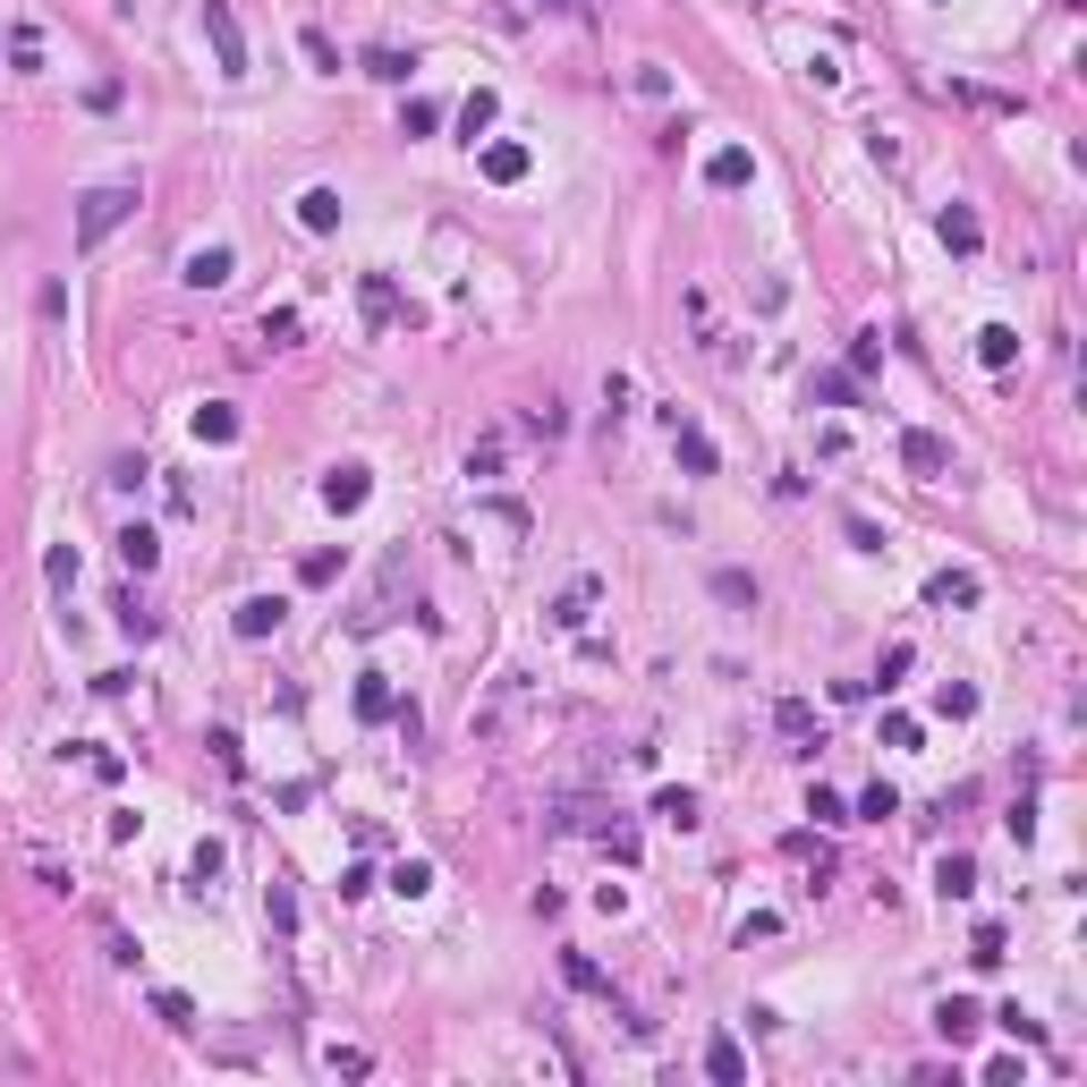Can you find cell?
<instances>
[{
  "label": "cell",
  "instance_id": "obj_15",
  "mask_svg": "<svg viewBox=\"0 0 1087 1087\" xmlns=\"http://www.w3.org/2000/svg\"><path fill=\"white\" fill-rule=\"evenodd\" d=\"M298 221H306L314 239H323V230H340V195H332V188H306V195H298Z\"/></svg>",
  "mask_w": 1087,
  "mask_h": 1087
},
{
  "label": "cell",
  "instance_id": "obj_10",
  "mask_svg": "<svg viewBox=\"0 0 1087 1087\" xmlns=\"http://www.w3.org/2000/svg\"><path fill=\"white\" fill-rule=\"evenodd\" d=\"M672 451H680V467H688V476H714V442H705L697 425H680V416H672Z\"/></svg>",
  "mask_w": 1087,
  "mask_h": 1087
},
{
  "label": "cell",
  "instance_id": "obj_3",
  "mask_svg": "<svg viewBox=\"0 0 1087 1087\" xmlns=\"http://www.w3.org/2000/svg\"><path fill=\"white\" fill-rule=\"evenodd\" d=\"M900 467H909V476H943V467H952V442L926 434V425H909V434H900Z\"/></svg>",
  "mask_w": 1087,
  "mask_h": 1087
},
{
  "label": "cell",
  "instance_id": "obj_29",
  "mask_svg": "<svg viewBox=\"0 0 1087 1087\" xmlns=\"http://www.w3.org/2000/svg\"><path fill=\"white\" fill-rule=\"evenodd\" d=\"M434 120H442L434 102H425V94H409V111H400V137H434Z\"/></svg>",
  "mask_w": 1087,
  "mask_h": 1087
},
{
  "label": "cell",
  "instance_id": "obj_28",
  "mask_svg": "<svg viewBox=\"0 0 1087 1087\" xmlns=\"http://www.w3.org/2000/svg\"><path fill=\"white\" fill-rule=\"evenodd\" d=\"M298 43H306V60H314V69H323V77H340V51H332V34H323V26H306Z\"/></svg>",
  "mask_w": 1087,
  "mask_h": 1087
},
{
  "label": "cell",
  "instance_id": "obj_30",
  "mask_svg": "<svg viewBox=\"0 0 1087 1087\" xmlns=\"http://www.w3.org/2000/svg\"><path fill=\"white\" fill-rule=\"evenodd\" d=\"M714 595H723V604H756V578L748 570H714Z\"/></svg>",
  "mask_w": 1087,
  "mask_h": 1087
},
{
  "label": "cell",
  "instance_id": "obj_12",
  "mask_svg": "<svg viewBox=\"0 0 1087 1087\" xmlns=\"http://www.w3.org/2000/svg\"><path fill=\"white\" fill-rule=\"evenodd\" d=\"M365 493H374L365 467H332V476H323V502H332V510H365Z\"/></svg>",
  "mask_w": 1087,
  "mask_h": 1087
},
{
  "label": "cell",
  "instance_id": "obj_22",
  "mask_svg": "<svg viewBox=\"0 0 1087 1087\" xmlns=\"http://www.w3.org/2000/svg\"><path fill=\"white\" fill-rule=\"evenodd\" d=\"M654 816L688 833V824H697V791H654Z\"/></svg>",
  "mask_w": 1087,
  "mask_h": 1087
},
{
  "label": "cell",
  "instance_id": "obj_2",
  "mask_svg": "<svg viewBox=\"0 0 1087 1087\" xmlns=\"http://www.w3.org/2000/svg\"><path fill=\"white\" fill-rule=\"evenodd\" d=\"M204 43H213L221 77H246V34H239V18H230V0H204Z\"/></svg>",
  "mask_w": 1087,
  "mask_h": 1087
},
{
  "label": "cell",
  "instance_id": "obj_14",
  "mask_svg": "<svg viewBox=\"0 0 1087 1087\" xmlns=\"http://www.w3.org/2000/svg\"><path fill=\"white\" fill-rule=\"evenodd\" d=\"M484 179L493 188H519L527 179V145H484Z\"/></svg>",
  "mask_w": 1087,
  "mask_h": 1087
},
{
  "label": "cell",
  "instance_id": "obj_20",
  "mask_svg": "<svg viewBox=\"0 0 1087 1087\" xmlns=\"http://www.w3.org/2000/svg\"><path fill=\"white\" fill-rule=\"evenodd\" d=\"M416 51H365V77H383V85H409Z\"/></svg>",
  "mask_w": 1087,
  "mask_h": 1087
},
{
  "label": "cell",
  "instance_id": "obj_31",
  "mask_svg": "<svg viewBox=\"0 0 1087 1087\" xmlns=\"http://www.w3.org/2000/svg\"><path fill=\"white\" fill-rule=\"evenodd\" d=\"M323 1070H332V1079H365V1070H374V1063H365L358 1045H332V1054H323Z\"/></svg>",
  "mask_w": 1087,
  "mask_h": 1087
},
{
  "label": "cell",
  "instance_id": "obj_37",
  "mask_svg": "<svg viewBox=\"0 0 1087 1087\" xmlns=\"http://www.w3.org/2000/svg\"><path fill=\"white\" fill-rule=\"evenodd\" d=\"M264 340H272V349H290V340H298V314H290V306L264 314Z\"/></svg>",
  "mask_w": 1087,
  "mask_h": 1087
},
{
  "label": "cell",
  "instance_id": "obj_21",
  "mask_svg": "<svg viewBox=\"0 0 1087 1087\" xmlns=\"http://www.w3.org/2000/svg\"><path fill=\"white\" fill-rule=\"evenodd\" d=\"M358 714H365V723L400 714V705H391V688H383V672H365V680H358Z\"/></svg>",
  "mask_w": 1087,
  "mask_h": 1087
},
{
  "label": "cell",
  "instance_id": "obj_7",
  "mask_svg": "<svg viewBox=\"0 0 1087 1087\" xmlns=\"http://www.w3.org/2000/svg\"><path fill=\"white\" fill-rule=\"evenodd\" d=\"M519 697H527V680L510 672L502 688H493V705H484V714H476V739H502V723H510V714H519Z\"/></svg>",
  "mask_w": 1087,
  "mask_h": 1087
},
{
  "label": "cell",
  "instance_id": "obj_9",
  "mask_svg": "<svg viewBox=\"0 0 1087 1087\" xmlns=\"http://www.w3.org/2000/svg\"><path fill=\"white\" fill-rule=\"evenodd\" d=\"M705 1079H723V1087L748 1079V1054H739V1037H714V1045H705Z\"/></svg>",
  "mask_w": 1087,
  "mask_h": 1087
},
{
  "label": "cell",
  "instance_id": "obj_35",
  "mask_svg": "<svg viewBox=\"0 0 1087 1087\" xmlns=\"http://www.w3.org/2000/svg\"><path fill=\"white\" fill-rule=\"evenodd\" d=\"M884 748H918V723L909 714H884Z\"/></svg>",
  "mask_w": 1087,
  "mask_h": 1087
},
{
  "label": "cell",
  "instance_id": "obj_24",
  "mask_svg": "<svg viewBox=\"0 0 1087 1087\" xmlns=\"http://www.w3.org/2000/svg\"><path fill=\"white\" fill-rule=\"evenodd\" d=\"M935 1028H943L952 1045H960V1037H977V1003H943V1011H935Z\"/></svg>",
  "mask_w": 1087,
  "mask_h": 1087
},
{
  "label": "cell",
  "instance_id": "obj_38",
  "mask_svg": "<svg viewBox=\"0 0 1087 1087\" xmlns=\"http://www.w3.org/2000/svg\"><path fill=\"white\" fill-rule=\"evenodd\" d=\"M909 663H918V646H884V672H875V680H884V688H893V680H900V672H909Z\"/></svg>",
  "mask_w": 1087,
  "mask_h": 1087
},
{
  "label": "cell",
  "instance_id": "obj_34",
  "mask_svg": "<svg viewBox=\"0 0 1087 1087\" xmlns=\"http://www.w3.org/2000/svg\"><path fill=\"white\" fill-rule=\"evenodd\" d=\"M893 807H900V798H893V782H875V791L858 798V816H867V824H884V816H893Z\"/></svg>",
  "mask_w": 1087,
  "mask_h": 1087
},
{
  "label": "cell",
  "instance_id": "obj_5",
  "mask_svg": "<svg viewBox=\"0 0 1087 1087\" xmlns=\"http://www.w3.org/2000/svg\"><path fill=\"white\" fill-rule=\"evenodd\" d=\"M935 230H943V246H952V255H977V246H986V221L968 213V204H943Z\"/></svg>",
  "mask_w": 1087,
  "mask_h": 1087
},
{
  "label": "cell",
  "instance_id": "obj_6",
  "mask_svg": "<svg viewBox=\"0 0 1087 1087\" xmlns=\"http://www.w3.org/2000/svg\"><path fill=\"white\" fill-rule=\"evenodd\" d=\"M281 621H290V604H281V595H246V604H239V621H230V628H239V637H272Z\"/></svg>",
  "mask_w": 1087,
  "mask_h": 1087
},
{
  "label": "cell",
  "instance_id": "obj_26",
  "mask_svg": "<svg viewBox=\"0 0 1087 1087\" xmlns=\"http://www.w3.org/2000/svg\"><path fill=\"white\" fill-rule=\"evenodd\" d=\"M391 893H434V867H425V858H400V875H391Z\"/></svg>",
  "mask_w": 1087,
  "mask_h": 1087
},
{
  "label": "cell",
  "instance_id": "obj_23",
  "mask_svg": "<svg viewBox=\"0 0 1087 1087\" xmlns=\"http://www.w3.org/2000/svg\"><path fill=\"white\" fill-rule=\"evenodd\" d=\"M935 884H943L952 900H968V893H977V858H943V867H935Z\"/></svg>",
  "mask_w": 1087,
  "mask_h": 1087
},
{
  "label": "cell",
  "instance_id": "obj_33",
  "mask_svg": "<svg viewBox=\"0 0 1087 1087\" xmlns=\"http://www.w3.org/2000/svg\"><path fill=\"white\" fill-rule=\"evenodd\" d=\"M9 60H18V69H34V60H43V34H34V26H18V34H9Z\"/></svg>",
  "mask_w": 1087,
  "mask_h": 1087
},
{
  "label": "cell",
  "instance_id": "obj_32",
  "mask_svg": "<svg viewBox=\"0 0 1087 1087\" xmlns=\"http://www.w3.org/2000/svg\"><path fill=\"white\" fill-rule=\"evenodd\" d=\"M153 1011H162V1019H170V1028H195V1003H188V994H170V986H162V994H153Z\"/></svg>",
  "mask_w": 1087,
  "mask_h": 1087
},
{
  "label": "cell",
  "instance_id": "obj_8",
  "mask_svg": "<svg viewBox=\"0 0 1087 1087\" xmlns=\"http://www.w3.org/2000/svg\"><path fill=\"white\" fill-rule=\"evenodd\" d=\"M230 264H239L230 246H195V255H188V290H221V281H230Z\"/></svg>",
  "mask_w": 1087,
  "mask_h": 1087
},
{
  "label": "cell",
  "instance_id": "obj_1",
  "mask_svg": "<svg viewBox=\"0 0 1087 1087\" xmlns=\"http://www.w3.org/2000/svg\"><path fill=\"white\" fill-rule=\"evenodd\" d=\"M128 213H137V188H128V179H111V188H94L85 204H77V246H102V239H111V230H120Z\"/></svg>",
  "mask_w": 1087,
  "mask_h": 1087
},
{
  "label": "cell",
  "instance_id": "obj_11",
  "mask_svg": "<svg viewBox=\"0 0 1087 1087\" xmlns=\"http://www.w3.org/2000/svg\"><path fill=\"white\" fill-rule=\"evenodd\" d=\"M493 120H502V94H493V85H476V94L460 102V137H467V145H476V137H484V128H493Z\"/></svg>",
  "mask_w": 1087,
  "mask_h": 1087
},
{
  "label": "cell",
  "instance_id": "obj_36",
  "mask_svg": "<svg viewBox=\"0 0 1087 1087\" xmlns=\"http://www.w3.org/2000/svg\"><path fill=\"white\" fill-rule=\"evenodd\" d=\"M968 960H977V968L1003 960V926H977V952H968Z\"/></svg>",
  "mask_w": 1087,
  "mask_h": 1087
},
{
  "label": "cell",
  "instance_id": "obj_16",
  "mask_svg": "<svg viewBox=\"0 0 1087 1087\" xmlns=\"http://www.w3.org/2000/svg\"><path fill=\"white\" fill-rule=\"evenodd\" d=\"M705 179H714V188H748V179H756V162H748L739 145H723L714 162H705Z\"/></svg>",
  "mask_w": 1087,
  "mask_h": 1087
},
{
  "label": "cell",
  "instance_id": "obj_27",
  "mask_svg": "<svg viewBox=\"0 0 1087 1087\" xmlns=\"http://www.w3.org/2000/svg\"><path fill=\"white\" fill-rule=\"evenodd\" d=\"M935 714H952V723H968V714H977V688H960V680H943Z\"/></svg>",
  "mask_w": 1087,
  "mask_h": 1087
},
{
  "label": "cell",
  "instance_id": "obj_18",
  "mask_svg": "<svg viewBox=\"0 0 1087 1087\" xmlns=\"http://www.w3.org/2000/svg\"><path fill=\"white\" fill-rule=\"evenodd\" d=\"M977 358H986V365H1011L1019 358V332H1011V323H986V332H977Z\"/></svg>",
  "mask_w": 1087,
  "mask_h": 1087
},
{
  "label": "cell",
  "instance_id": "obj_17",
  "mask_svg": "<svg viewBox=\"0 0 1087 1087\" xmlns=\"http://www.w3.org/2000/svg\"><path fill=\"white\" fill-rule=\"evenodd\" d=\"M195 442H239V409H195Z\"/></svg>",
  "mask_w": 1087,
  "mask_h": 1087
},
{
  "label": "cell",
  "instance_id": "obj_13",
  "mask_svg": "<svg viewBox=\"0 0 1087 1087\" xmlns=\"http://www.w3.org/2000/svg\"><path fill=\"white\" fill-rule=\"evenodd\" d=\"M774 723H782V739H798V748H807V756L824 748V739H816V714H807V705H798V697H782V705H774Z\"/></svg>",
  "mask_w": 1087,
  "mask_h": 1087
},
{
  "label": "cell",
  "instance_id": "obj_4",
  "mask_svg": "<svg viewBox=\"0 0 1087 1087\" xmlns=\"http://www.w3.org/2000/svg\"><path fill=\"white\" fill-rule=\"evenodd\" d=\"M977 595H986L977 570H935V578H926V604H943V612H968Z\"/></svg>",
  "mask_w": 1087,
  "mask_h": 1087
},
{
  "label": "cell",
  "instance_id": "obj_19",
  "mask_svg": "<svg viewBox=\"0 0 1087 1087\" xmlns=\"http://www.w3.org/2000/svg\"><path fill=\"white\" fill-rule=\"evenodd\" d=\"M586 612H595V578H578V586H570V595L553 604V621H561V628H586Z\"/></svg>",
  "mask_w": 1087,
  "mask_h": 1087
},
{
  "label": "cell",
  "instance_id": "obj_25",
  "mask_svg": "<svg viewBox=\"0 0 1087 1087\" xmlns=\"http://www.w3.org/2000/svg\"><path fill=\"white\" fill-rule=\"evenodd\" d=\"M153 553H162V544H153V527H128V535H120V561H128V570H153Z\"/></svg>",
  "mask_w": 1087,
  "mask_h": 1087
}]
</instances>
